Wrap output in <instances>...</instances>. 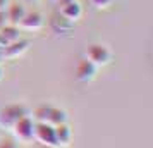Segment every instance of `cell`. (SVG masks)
<instances>
[{
  "instance_id": "6da1fadb",
  "label": "cell",
  "mask_w": 153,
  "mask_h": 148,
  "mask_svg": "<svg viewBox=\"0 0 153 148\" xmlns=\"http://www.w3.org/2000/svg\"><path fill=\"white\" fill-rule=\"evenodd\" d=\"M26 115H28V110L22 105H17V103L7 105L0 110V126L5 129H14L16 124Z\"/></svg>"
},
{
  "instance_id": "7a4b0ae2",
  "label": "cell",
  "mask_w": 153,
  "mask_h": 148,
  "mask_svg": "<svg viewBox=\"0 0 153 148\" xmlns=\"http://www.w3.org/2000/svg\"><path fill=\"white\" fill-rule=\"evenodd\" d=\"M86 59L97 67H103L112 60V52L102 43H91L86 48Z\"/></svg>"
},
{
  "instance_id": "3957f363",
  "label": "cell",
  "mask_w": 153,
  "mask_h": 148,
  "mask_svg": "<svg viewBox=\"0 0 153 148\" xmlns=\"http://www.w3.org/2000/svg\"><path fill=\"white\" fill-rule=\"evenodd\" d=\"M35 140H38L48 148H60L59 141H57L55 127L47 124V122H38L35 126Z\"/></svg>"
},
{
  "instance_id": "277c9868",
  "label": "cell",
  "mask_w": 153,
  "mask_h": 148,
  "mask_svg": "<svg viewBox=\"0 0 153 148\" xmlns=\"http://www.w3.org/2000/svg\"><path fill=\"white\" fill-rule=\"evenodd\" d=\"M35 126L36 124L33 122V119L26 115V117H22V119L16 124L12 131H14L16 136H17L21 141H29V140L35 138Z\"/></svg>"
},
{
  "instance_id": "5b68a950",
  "label": "cell",
  "mask_w": 153,
  "mask_h": 148,
  "mask_svg": "<svg viewBox=\"0 0 153 148\" xmlns=\"http://www.w3.org/2000/svg\"><path fill=\"white\" fill-rule=\"evenodd\" d=\"M97 71H98V67L95 64H91L88 59H83L76 65V79L81 81V83H90V81L95 79Z\"/></svg>"
},
{
  "instance_id": "8992f818",
  "label": "cell",
  "mask_w": 153,
  "mask_h": 148,
  "mask_svg": "<svg viewBox=\"0 0 153 148\" xmlns=\"http://www.w3.org/2000/svg\"><path fill=\"white\" fill-rule=\"evenodd\" d=\"M19 26L22 29H28V31H38L43 26V16L36 10L26 12L24 17L21 19V22H19Z\"/></svg>"
},
{
  "instance_id": "52a82bcc",
  "label": "cell",
  "mask_w": 153,
  "mask_h": 148,
  "mask_svg": "<svg viewBox=\"0 0 153 148\" xmlns=\"http://www.w3.org/2000/svg\"><path fill=\"white\" fill-rule=\"evenodd\" d=\"M29 48V43L26 40H17V42L10 43L9 47L4 48V59H14V57H21L26 50Z\"/></svg>"
},
{
  "instance_id": "ba28073f",
  "label": "cell",
  "mask_w": 153,
  "mask_h": 148,
  "mask_svg": "<svg viewBox=\"0 0 153 148\" xmlns=\"http://www.w3.org/2000/svg\"><path fill=\"white\" fill-rule=\"evenodd\" d=\"M5 14H7L9 24L19 26V22H21V19L24 17L26 10H24V7H22L21 4H9V7L5 9Z\"/></svg>"
},
{
  "instance_id": "9c48e42d",
  "label": "cell",
  "mask_w": 153,
  "mask_h": 148,
  "mask_svg": "<svg viewBox=\"0 0 153 148\" xmlns=\"http://www.w3.org/2000/svg\"><path fill=\"white\" fill-rule=\"evenodd\" d=\"M81 14H83V9L79 5V2H72V4H67V5H62L60 7V16L71 22L77 21L81 17Z\"/></svg>"
},
{
  "instance_id": "30bf717a",
  "label": "cell",
  "mask_w": 153,
  "mask_h": 148,
  "mask_svg": "<svg viewBox=\"0 0 153 148\" xmlns=\"http://www.w3.org/2000/svg\"><path fill=\"white\" fill-rule=\"evenodd\" d=\"M67 122V114H65V110H62V109H57V107H50L48 110V117H47V124H50V126H62V124H65Z\"/></svg>"
},
{
  "instance_id": "8fae6325",
  "label": "cell",
  "mask_w": 153,
  "mask_h": 148,
  "mask_svg": "<svg viewBox=\"0 0 153 148\" xmlns=\"http://www.w3.org/2000/svg\"><path fill=\"white\" fill-rule=\"evenodd\" d=\"M55 134H57V141H59V147H67L72 140V131L71 127L67 126V122L62 124V126L55 127Z\"/></svg>"
},
{
  "instance_id": "7c38bea8",
  "label": "cell",
  "mask_w": 153,
  "mask_h": 148,
  "mask_svg": "<svg viewBox=\"0 0 153 148\" xmlns=\"http://www.w3.org/2000/svg\"><path fill=\"white\" fill-rule=\"evenodd\" d=\"M0 35L4 36L9 43H14L17 40H21V31H19V28L17 26H12V24H7L5 28L0 29Z\"/></svg>"
},
{
  "instance_id": "4fadbf2b",
  "label": "cell",
  "mask_w": 153,
  "mask_h": 148,
  "mask_svg": "<svg viewBox=\"0 0 153 148\" xmlns=\"http://www.w3.org/2000/svg\"><path fill=\"white\" fill-rule=\"evenodd\" d=\"M48 110H50L48 105H42V107H38V109H36V110H35V117L38 119V122H47Z\"/></svg>"
},
{
  "instance_id": "5bb4252c",
  "label": "cell",
  "mask_w": 153,
  "mask_h": 148,
  "mask_svg": "<svg viewBox=\"0 0 153 148\" xmlns=\"http://www.w3.org/2000/svg\"><path fill=\"white\" fill-rule=\"evenodd\" d=\"M90 2H91V4H93L97 9H107V7L112 4V2H114V0H90Z\"/></svg>"
},
{
  "instance_id": "9a60e30c",
  "label": "cell",
  "mask_w": 153,
  "mask_h": 148,
  "mask_svg": "<svg viewBox=\"0 0 153 148\" xmlns=\"http://www.w3.org/2000/svg\"><path fill=\"white\" fill-rule=\"evenodd\" d=\"M7 24H9V21H7V14H5V10H0V29L5 28Z\"/></svg>"
},
{
  "instance_id": "2e32d148",
  "label": "cell",
  "mask_w": 153,
  "mask_h": 148,
  "mask_svg": "<svg viewBox=\"0 0 153 148\" xmlns=\"http://www.w3.org/2000/svg\"><path fill=\"white\" fill-rule=\"evenodd\" d=\"M0 148H17V147H16V143L12 140H4L0 143Z\"/></svg>"
},
{
  "instance_id": "e0dca14e",
  "label": "cell",
  "mask_w": 153,
  "mask_h": 148,
  "mask_svg": "<svg viewBox=\"0 0 153 148\" xmlns=\"http://www.w3.org/2000/svg\"><path fill=\"white\" fill-rule=\"evenodd\" d=\"M5 7H9V0H0V10H5Z\"/></svg>"
},
{
  "instance_id": "ac0fdd59",
  "label": "cell",
  "mask_w": 153,
  "mask_h": 148,
  "mask_svg": "<svg viewBox=\"0 0 153 148\" xmlns=\"http://www.w3.org/2000/svg\"><path fill=\"white\" fill-rule=\"evenodd\" d=\"M72 2H79V0H59L60 7H62V5H67V4H72Z\"/></svg>"
},
{
  "instance_id": "d6986e66",
  "label": "cell",
  "mask_w": 153,
  "mask_h": 148,
  "mask_svg": "<svg viewBox=\"0 0 153 148\" xmlns=\"http://www.w3.org/2000/svg\"><path fill=\"white\" fill-rule=\"evenodd\" d=\"M2 60H5V59H4V50L0 48V62H2Z\"/></svg>"
},
{
  "instance_id": "ffe728a7",
  "label": "cell",
  "mask_w": 153,
  "mask_h": 148,
  "mask_svg": "<svg viewBox=\"0 0 153 148\" xmlns=\"http://www.w3.org/2000/svg\"><path fill=\"white\" fill-rule=\"evenodd\" d=\"M2 76H4V71H2V67H0V79H2Z\"/></svg>"
}]
</instances>
